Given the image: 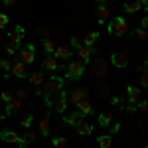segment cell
<instances>
[{"mask_svg": "<svg viewBox=\"0 0 148 148\" xmlns=\"http://www.w3.org/2000/svg\"><path fill=\"white\" fill-rule=\"evenodd\" d=\"M87 71V63H83L81 59H73L67 65V73H65V79L69 81H79Z\"/></svg>", "mask_w": 148, "mask_h": 148, "instance_id": "6da1fadb", "label": "cell"}, {"mask_svg": "<svg viewBox=\"0 0 148 148\" xmlns=\"http://www.w3.org/2000/svg\"><path fill=\"white\" fill-rule=\"evenodd\" d=\"M128 22H126L125 16H116L113 20V36H116V38H123V36L128 34Z\"/></svg>", "mask_w": 148, "mask_h": 148, "instance_id": "7a4b0ae2", "label": "cell"}, {"mask_svg": "<svg viewBox=\"0 0 148 148\" xmlns=\"http://www.w3.org/2000/svg\"><path fill=\"white\" fill-rule=\"evenodd\" d=\"M89 71H91L93 75H97V77H105L107 75V59H103V57L93 59L91 63H89Z\"/></svg>", "mask_w": 148, "mask_h": 148, "instance_id": "3957f363", "label": "cell"}, {"mask_svg": "<svg viewBox=\"0 0 148 148\" xmlns=\"http://www.w3.org/2000/svg\"><path fill=\"white\" fill-rule=\"evenodd\" d=\"M18 59L22 61L24 65L34 63V61H36V46H34V44H26V49H22V51H20Z\"/></svg>", "mask_w": 148, "mask_h": 148, "instance_id": "277c9868", "label": "cell"}, {"mask_svg": "<svg viewBox=\"0 0 148 148\" xmlns=\"http://www.w3.org/2000/svg\"><path fill=\"white\" fill-rule=\"evenodd\" d=\"M85 99H89V91L87 89H75V91L71 93V95H67V105H71V107H77L81 101H85Z\"/></svg>", "mask_w": 148, "mask_h": 148, "instance_id": "5b68a950", "label": "cell"}, {"mask_svg": "<svg viewBox=\"0 0 148 148\" xmlns=\"http://www.w3.org/2000/svg\"><path fill=\"white\" fill-rule=\"evenodd\" d=\"M63 85H65V79H63V77H59V75H49L47 85H46V91L47 93H57V91L63 89Z\"/></svg>", "mask_w": 148, "mask_h": 148, "instance_id": "8992f818", "label": "cell"}, {"mask_svg": "<svg viewBox=\"0 0 148 148\" xmlns=\"http://www.w3.org/2000/svg\"><path fill=\"white\" fill-rule=\"evenodd\" d=\"M24 38H26V28L24 26H16L12 32H8V40L12 42V46H16V47L24 42Z\"/></svg>", "mask_w": 148, "mask_h": 148, "instance_id": "52a82bcc", "label": "cell"}, {"mask_svg": "<svg viewBox=\"0 0 148 148\" xmlns=\"http://www.w3.org/2000/svg\"><path fill=\"white\" fill-rule=\"evenodd\" d=\"M109 59H111V63H113L116 69H125V67H128V56H126V53H119V51H113Z\"/></svg>", "mask_w": 148, "mask_h": 148, "instance_id": "ba28073f", "label": "cell"}, {"mask_svg": "<svg viewBox=\"0 0 148 148\" xmlns=\"http://www.w3.org/2000/svg\"><path fill=\"white\" fill-rule=\"evenodd\" d=\"M61 119H63V123H67L69 126H79L85 116L77 111V113H73V114H61Z\"/></svg>", "mask_w": 148, "mask_h": 148, "instance_id": "9c48e42d", "label": "cell"}, {"mask_svg": "<svg viewBox=\"0 0 148 148\" xmlns=\"http://www.w3.org/2000/svg\"><path fill=\"white\" fill-rule=\"evenodd\" d=\"M140 89L138 87H134V85H128L126 87V101L130 103V105H136L138 101H140Z\"/></svg>", "mask_w": 148, "mask_h": 148, "instance_id": "30bf717a", "label": "cell"}, {"mask_svg": "<svg viewBox=\"0 0 148 148\" xmlns=\"http://www.w3.org/2000/svg\"><path fill=\"white\" fill-rule=\"evenodd\" d=\"M51 56L56 57L57 61H59V59H71V57H73V51H71L67 46H59V47H56V51H53Z\"/></svg>", "mask_w": 148, "mask_h": 148, "instance_id": "8fae6325", "label": "cell"}, {"mask_svg": "<svg viewBox=\"0 0 148 148\" xmlns=\"http://www.w3.org/2000/svg\"><path fill=\"white\" fill-rule=\"evenodd\" d=\"M53 107L57 109L59 114H65V111H67V93L63 91V89L59 91V99H57V103L53 105Z\"/></svg>", "mask_w": 148, "mask_h": 148, "instance_id": "7c38bea8", "label": "cell"}, {"mask_svg": "<svg viewBox=\"0 0 148 148\" xmlns=\"http://www.w3.org/2000/svg\"><path fill=\"white\" fill-rule=\"evenodd\" d=\"M10 73H12V75H16V77H20V79H26V77H28V71H26V65H24L22 61H16V63H12Z\"/></svg>", "mask_w": 148, "mask_h": 148, "instance_id": "4fadbf2b", "label": "cell"}, {"mask_svg": "<svg viewBox=\"0 0 148 148\" xmlns=\"http://www.w3.org/2000/svg\"><path fill=\"white\" fill-rule=\"evenodd\" d=\"M44 69H47V71H57V69H61V63L53 56H47L44 59Z\"/></svg>", "mask_w": 148, "mask_h": 148, "instance_id": "5bb4252c", "label": "cell"}, {"mask_svg": "<svg viewBox=\"0 0 148 148\" xmlns=\"http://www.w3.org/2000/svg\"><path fill=\"white\" fill-rule=\"evenodd\" d=\"M22 109V101H18V99H12L10 103H6V116H10V114H14V113H18Z\"/></svg>", "mask_w": 148, "mask_h": 148, "instance_id": "9a60e30c", "label": "cell"}, {"mask_svg": "<svg viewBox=\"0 0 148 148\" xmlns=\"http://www.w3.org/2000/svg\"><path fill=\"white\" fill-rule=\"evenodd\" d=\"M123 8L126 14H136V12H140V2L138 0H126L123 4Z\"/></svg>", "mask_w": 148, "mask_h": 148, "instance_id": "2e32d148", "label": "cell"}, {"mask_svg": "<svg viewBox=\"0 0 148 148\" xmlns=\"http://www.w3.org/2000/svg\"><path fill=\"white\" fill-rule=\"evenodd\" d=\"M97 146L99 148H111L113 146V134H101V136H97Z\"/></svg>", "mask_w": 148, "mask_h": 148, "instance_id": "e0dca14e", "label": "cell"}, {"mask_svg": "<svg viewBox=\"0 0 148 148\" xmlns=\"http://www.w3.org/2000/svg\"><path fill=\"white\" fill-rule=\"evenodd\" d=\"M36 138H38V132H34V130H30V128H28V132H26L24 136H20V140H18V142H20V144H24V146H28V144H32V142H34Z\"/></svg>", "mask_w": 148, "mask_h": 148, "instance_id": "ac0fdd59", "label": "cell"}, {"mask_svg": "<svg viewBox=\"0 0 148 148\" xmlns=\"http://www.w3.org/2000/svg\"><path fill=\"white\" fill-rule=\"evenodd\" d=\"M0 138H2L4 142H18V140H20V136H18L14 130H2V132H0Z\"/></svg>", "mask_w": 148, "mask_h": 148, "instance_id": "d6986e66", "label": "cell"}, {"mask_svg": "<svg viewBox=\"0 0 148 148\" xmlns=\"http://www.w3.org/2000/svg\"><path fill=\"white\" fill-rule=\"evenodd\" d=\"M77 56L83 63H89V59H91V51H89V47L87 46H79L77 47Z\"/></svg>", "mask_w": 148, "mask_h": 148, "instance_id": "ffe728a7", "label": "cell"}, {"mask_svg": "<svg viewBox=\"0 0 148 148\" xmlns=\"http://www.w3.org/2000/svg\"><path fill=\"white\" fill-rule=\"evenodd\" d=\"M57 99H59V91L57 93H46V95H44V103H46L47 109H51V107L57 103Z\"/></svg>", "mask_w": 148, "mask_h": 148, "instance_id": "44dd1931", "label": "cell"}, {"mask_svg": "<svg viewBox=\"0 0 148 148\" xmlns=\"http://www.w3.org/2000/svg\"><path fill=\"white\" fill-rule=\"evenodd\" d=\"M79 113L83 114V116H87V114H93V105L89 103V99H85V101H81L79 105Z\"/></svg>", "mask_w": 148, "mask_h": 148, "instance_id": "7402d4cb", "label": "cell"}, {"mask_svg": "<svg viewBox=\"0 0 148 148\" xmlns=\"http://www.w3.org/2000/svg\"><path fill=\"white\" fill-rule=\"evenodd\" d=\"M99 38H101V32H97V30H95V32H89V34L85 36V40H83V46H87V47L93 46Z\"/></svg>", "mask_w": 148, "mask_h": 148, "instance_id": "603a6c76", "label": "cell"}, {"mask_svg": "<svg viewBox=\"0 0 148 148\" xmlns=\"http://www.w3.org/2000/svg\"><path fill=\"white\" fill-rule=\"evenodd\" d=\"M77 128V132H79L81 136H91L93 134V125H89V123H81L79 126H75Z\"/></svg>", "mask_w": 148, "mask_h": 148, "instance_id": "cb8c5ba5", "label": "cell"}, {"mask_svg": "<svg viewBox=\"0 0 148 148\" xmlns=\"http://www.w3.org/2000/svg\"><path fill=\"white\" fill-rule=\"evenodd\" d=\"M111 105H114L119 111H125V107L128 105V101H126L125 97H111Z\"/></svg>", "mask_w": 148, "mask_h": 148, "instance_id": "d4e9b609", "label": "cell"}, {"mask_svg": "<svg viewBox=\"0 0 148 148\" xmlns=\"http://www.w3.org/2000/svg\"><path fill=\"white\" fill-rule=\"evenodd\" d=\"M97 119H99V125L101 126H111L113 125V114L111 113H101Z\"/></svg>", "mask_w": 148, "mask_h": 148, "instance_id": "484cf974", "label": "cell"}, {"mask_svg": "<svg viewBox=\"0 0 148 148\" xmlns=\"http://www.w3.org/2000/svg\"><path fill=\"white\" fill-rule=\"evenodd\" d=\"M42 44H44V49H46L47 56H51V53L56 51V42H53L51 38H46V40H42Z\"/></svg>", "mask_w": 148, "mask_h": 148, "instance_id": "4316f807", "label": "cell"}, {"mask_svg": "<svg viewBox=\"0 0 148 148\" xmlns=\"http://www.w3.org/2000/svg\"><path fill=\"white\" fill-rule=\"evenodd\" d=\"M128 34L132 36V38H136V40H140V42H144L148 38L146 30H142V28H136V30H128Z\"/></svg>", "mask_w": 148, "mask_h": 148, "instance_id": "83f0119b", "label": "cell"}, {"mask_svg": "<svg viewBox=\"0 0 148 148\" xmlns=\"http://www.w3.org/2000/svg\"><path fill=\"white\" fill-rule=\"evenodd\" d=\"M32 121H34V114H26V116H22V121H20V126H22L24 130H28L30 126H32Z\"/></svg>", "mask_w": 148, "mask_h": 148, "instance_id": "f1b7e54d", "label": "cell"}, {"mask_svg": "<svg viewBox=\"0 0 148 148\" xmlns=\"http://www.w3.org/2000/svg\"><path fill=\"white\" fill-rule=\"evenodd\" d=\"M40 132H42V136L49 134V119H42L40 121Z\"/></svg>", "mask_w": 148, "mask_h": 148, "instance_id": "f546056e", "label": "cell"}, {"mask_svg": "<svg viewBox=\"0 0 148 148\" xmlns=\"http://www.w3.org/2000/svg\"><path fill=\"white\" fill-rule=\"evenodd\" d=\"M51 144H53L56 148H67V138L56 136V138H51Z\"/></svg>", "mask_w": 148, "mask_h": 148, "instance_id": "4dcf8cb0", "label": "cell"}, {"mask_svg": "<svg viewBox=\"0 0 148 148\" xmlns=\"http://www.w3.org/2000/svg\"><path fill=\"white\" fill-rule=\"evenodd\" d=\"M30 81L34 83L36 87H38V85H42V81H44V73H42V71H36V73H32V75H30Z\"/></svg>", "mask_w": 148, "mask_h": 148, "instance_id": "1f68e13d", "label": "cell"}, {"mask_svg": "<svg viewBox=\"0 0 148 148\" xmlns=\"http://www.w3.org/2000/svg\"><path fill=\"white\" fill-rule=\"evenodd\" d=\"M140 87H142V89H146V87H148V73H146V67H142V71H140Z\"/></svg>", "mask_w": 148, "mask_h": 148, "instance_id": "d6a6232c", "label": "cell"}, {"mask_svg": "<svg viewBox=\"0 0 148 148\" xmlns=\"http://www.w3.org/2000/svg\"><path fill=\"white\" fill-rule=\"evenodd\" d=\"M99 18H101V20H107V18H109V14H111V12H109V8H107V6H105V4H99Z\"/></svg>", "mask_w": 148, "mask_h": 148, "instance_id": "836d02e7", "label": "cell"}, {"mask_svg": "<svg viewBox=\"0 0 148 148\" xmlns=\"http://www.w3.org/2000/svg\"><path fill=\"white\" fill-rule=\"evenodd\" d=\"M10 69H12L10 59H0V71H4V73H10Z\"/></svg>", "mask_w": 148, "mask_h": 148, "instance_id": "e575fe53", "label": "cell"}, {"mask_svg": "<svg viewBox=\"0 0 148 148\" xmlns=\"http://www.w3.org/2000/svg\"><path fill=\"white\" fill-rule=\"evenodd\" d=\"M69 44H71V46H73L75 49H77L79 46H83V40H81L79 36H71V40H69Z\"/></svg>", "mask_w": 148, "mask_h": 148, "instance_id": "d590c367", "label": "cell"}, {"mask_svg": "<svg viewBox=\"0 0 148 148\" xmlns=\"http://www.w3.org/2000/svg\"><path fill=\"white\" fill-rule=\"evenodd\" d=\"M0 97H2V101H4V103H10L12 99H14V93H12V91H2V93H0Z\"/></svg>", "mask_w": 148, "mask_h": 148, "instance_id": "8d00e7d4", "label": "cell"}, {"mask_svg": "<svg viewBox=\"0 0 148 148\" xmlns=\"http://www.w3.org/2000/svg\"><path fill=\"white\" fill-rule=\"evenodd\" d=\"M38 34L46 40V38H49V28H47V26H40V28H38Z\"/></svg>", "mask_w": 148, "mask_h": 148, "instance_id": "74e56055", "label": "cell"}, {"mask_svg": "<svg viewBox=\"0 0 148 148\" xmlns=\"http://www.w3.org/2000/svg\"><path fill=\"white\" fill-rule=\"evenodd\" d=\"M16 97H18V101L28 99V93H26V89H18V91H16Z\"/></svg>", "mask_w": 148, "mask_h": 148, "instance_id": "f35d334b", "label": "cell"}, {"mask_svg": "<svg viewBox=\"0 0 148 148\" xmlns=\"http://www.w3.org/2000/svg\"><path fill=\"white\" fill-rule=\"evenodd\" d=\"M6 26H8V16L0 12V28H6Z\"/></svg>", "mask_w": 148, "mask_h": 148, "instance_id": "ab89813d", "label": "cell"}, {"mask_svg": "<svg viewBox=\"0 0 148 148\" xmlns=\"http://www.w3.org/2000/svg\"><path fill=\"white\" fill-rule=\"evenodd\" d=\"M4 51H6V56H16V46H6L4 47Z\"/></svg>", "mask_w": 148, "mask_h": 148, "instance_id": "60d3db41", "label": "cell"}, {"mask_svg": "<svg viewBox=\"0 0 148 148\" xmlns=\"http://www.w3.org/2000/svg\"><path fill=\"white\" fill-rule=\"evenodd\" d=\"M125 111L128 114H136V105H130V103H128V105L125 107Z\"/></svg>", "mask_w": 148, "mask_h": 148, "instance_id": "b9f144b4", "label": "cell"}, {"mask_svg": "<svg viewBox=\"0 0 148 148\" xmlns=\"http://www.w3.org/2000/svg\"><path fill=\"white\" fill-rule=\"evenodd\" d=\"M46 87H44V85H38V89H36V95H38V97H44V95H46Z\"/></svg>", "mask_w": 148, "mask_h": 148, "instance_id": "7bdbcfd3", "label": "cell"}, {"mask_svg": "<svg viewBox=\"0 0 148 148\" xmlns=\"http://www.w3.org/2000/svg\"><path fill=\"white\" fill-rule=\"evenodd\" d=\"M116 132H121V123H114V125H111V134H116Z\"/></svg>", "mask_w": 148, "mask_h": 148, "instance_id": "ee69618b", "label": "cell"}, {"mask_svg": "<svg viewBox=\"0 0 148 148\" xmlns=\"http://www.w3.org/2000/svg\"><path fill=\"white\" fill-rule=\"evenodd\" d=\"M136 109H140V111H146V109H148V103H146V101H138V107H136Z\"/></svg>", "mask_w": 148, "mask_h": 148, "instance_id": "f6af8a7d", "label": "cell"}, {"mask_svg": "<svg viewBox=\"0 0 148 148\" xmlns=\"http://www.w3.org/2000/svg\"><path fill=\"white\" fill-rule=\"evenodd\" d=\"M4 2V6L6 8H10V6H16V0H2Z\"/></svg>", "mask_w": 148, "mask_h": 148, "instance_id": "bcb514c9", "label": "cell"}, {"mask_svg": "<svg viewBox=\"0 0 148 148\" xmlns=\"http://www.w3.org/2000/svg\"><path fill=\"white\" fill-rule=\"evenodd\" d=\"M146 26H148V18L144 16V18L140 20V28H142V30H146Z\"/></svg>", "mask_w": 148, "mask_h": 148, "instance_id": "7dc6e473", "label": "cell"}, {"mask_svg": "<svg viewBox=\"0 0 148 148\" xmlns=\"http://www.w3.org/2000/svg\"><path fill=\"white\" fill-rule=\"evenodd\" d=\"M107 34H111V36H113V22H109V24H107Z\"/></svg>", "mask_w": 148, "mask_h": 148, "instance_id": "c3c4849f", "label": "cell"}, {"mask_svg": "<svg viewBox=\"0 0 148 148\" xmlns=\"http://www.w3.org/2000/svg\"><path fill=\"white\" fill-rule=\"evenodd\" d=\"M4 119H6V114H0V123H2V121H4Z\"/></svg>", "mask_w": 148, "mask_h": 148, "instance_id": "681fc988", "label": "cell"}, {"mask_svg": "<svg viewBox=\"0 0 148 148\" xmlns=\"http://www.w3.org/2000/svg\"><path fill=\"white\" fill-rule=\"evenodd\" d=\"M95 2H99V4H105V2H107V0H95Z\"/></svg>", "mask_w": 148, "mask_h": 148, "instance_id": "f907efd6", "label": "cell"}, {"mask_svg": "<svg viewBox=\"0 0 148 148\" xmlns=\"http://www.w3.org/2000/svg\"><path fill=\"white\" fill-rule=\"evenodd\" d=\"M18 148H26V146H24V144H20V146H18Z\"/></svg>", "mask_w": 148, "mask_h": 148, "instance_id": "816d5d0a", "label": "cell"}, {"mask_svg": "<svg viewBox=\"0 0 148 148\" xmlns=\"http://www.w3.org/2000/svg\"><path fill=\"white\" fill-rule=\"evenodd\" d=\"M138 2H142V0H138Z\"/></svg>", "mask_w": 148, "mask_h": 148, "instance_id": "f5cc1de1", "label": "cell"}, {"mask_svg": "<svg viewBox=\"0 0 148 148\" xmlns=\"http://www.w3.org/2000/svg\"><path fill=\"white\" fill-rule=\"evenodd\" d=\"M144 148H146V146H144Z\"/></svg>", "mask_w": 148, "mask_h": 148, "instance_id": "db71d44e", "label": "cell"}]
</instances>
